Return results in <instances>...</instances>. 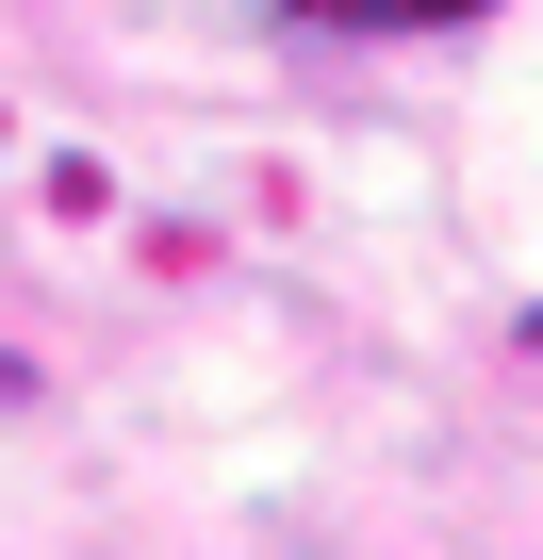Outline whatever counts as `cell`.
Returning a JSON list of instances; mask_svg holds the SVG:
<instances>
[{"instance_id":"6da1fadb","label":"cell","mask_w":543,"mask_h":560,"mask_svg":"<svg viewBox=\"0 0 543 560\" xmlns=\"http://www.w3.org/2000/svg\"><path fill=\"white\" fill-rule=\"evenodd\" d=\"M314 34H445V18H494V0H297Z\"/></svg>"}]
</instances>
